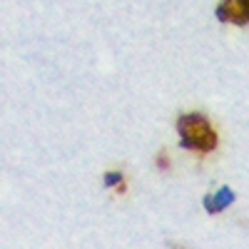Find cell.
<instances>
[{
	"instance_id": "6da1fadb",
	"label": "cell",
	"mask_w": 249,
	"mask_h": 249,
	"mask_svg": "<svg viewBox=\"0 0 249 249\" xmlns=\"http://www.w3.org/2000/svg\"><path fill=\"white\" fill-rule=\"evenodd\" d=\"M177 135L182 140L184 150H195L199 155H207L217 147V132L212 130L210 120L202 112H190L177 120Z\"/></svg>"
},
{
	"instance_id": "7a4b0ae2",
	"label": "cell",
	"mask_w": 249,
	"mask_h": 249,
	"mask_svg": "<svg viewBox=\"0 0 249 249\" xmlns=\"http://www.w3.org/2000/svg\"><path fill=\"white\" fill-rule=\"evenodd\" d=\"M217 20L232 25H247L249 23V3L247 0H222L214 10Z\"/></svg>"
},
{
	"instance_id": "3957f363",
	"label": "cell",
	"mask_w": 249,
	"mask_h": 249,
	"mask_svg": "<svg viewBox=\"0 0 249 249\" xmlns=\"http://www.w3.org/2000/svg\"><path fill=\"white\" fill-rule=\"evenodd\" d=\"M234 190H230V187H222V190L217 195H207L204 197V210L210 214H219L222 210H227L232 202H234Z\"/></svg>"
},
{
	"instance_id": "277c9868",
	"label": "cell",
	"mask_w": 249,
	"mask_h": 249,
	"mask_svg": "<svg viewBox=\"0 0 249 249\" xmlns=\"http://www.w3.org/2000/svg\"><path fill=\"white\" fill-rule=\"evenodd\" d=\"M122 182H124L122 172H107V175H105V184H107V187H120Z\"/></svg>"
},
{
	"instance_id": "5b68a950",
	"label": "cell",
	"mask_w": 249,
	"mask_h": 249,
	"mask_svg": "<svg viewBox=\"0 0 249 249\" xmlns=\"http://www.w3.org/2000/svg\"><path fill=\"white\" fill-rule=\"evenodd\" d=\"M160 167H162V170H167V157H164V152L160 155Z\"/></svg>"
},
{
	"instance_id": "8992f818",
	"label": "cell",
	"mask_w": 249,
	"mask_h": 249,
	"mask_svg": "<svg viewBox=\"0 0 249 249\" xmlns=\"http://www.w3.org/2000/svg\"><path fill=\"white\" fill-rule=\"evenodd\" d=\"M247 3H249V0H247Z\"/></svg>"
}]
</instances>
